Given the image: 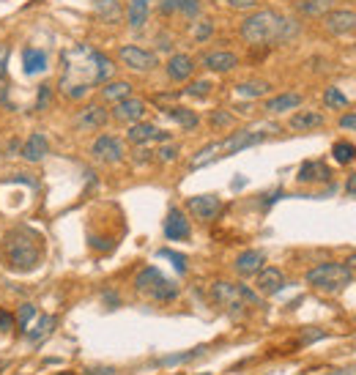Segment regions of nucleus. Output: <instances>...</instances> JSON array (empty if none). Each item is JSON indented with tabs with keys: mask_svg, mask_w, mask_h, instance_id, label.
<instances>
[{
	"mask_svg": "<svg viewBox=\"0 0 356 375\" xmlns=\"http://www.w3.org/2000/svg\"><path fill=\"white\" fill-rule=\"evenodd\" d=\"M324 104L329 110H346L348 107V96L340 91V88H326L324 91Z\"/></svg>",
	"mask_w": 356,
	"mask_h": 375,
	"instance_id": "473e14b6",
	"label": "nucleus"
},
{
	"mask_svg": "<svg viewBox=\"0 0 356 375\" xmlns=\"http://www.w3.org/2000/svg\"><path fill=\"white\" fill-rule=\"evenodd\" d=\"M162 113H168L173 121H176L181 129H186V132H192V129H197V124H200V115L194 113V110H189V107H183V104H170V107H165Z\"/></svg>",
	"mask_w": 356,
	"mask_h": 375,
	"instance_id": "b1692460",
	"label": "nucleus"
},
{
	"mask_svg": "<svg viewBox=\"0 0 356 375\" xmlns=\"http://www.w3.org/2000/svg\"><path fill=\"white\" fill-rule=\"evenodd\" d=\"M157 154H159V159H162V162H176V159H178V146H162Z\"/></svg>",
	"mask_w": 356,
	"mask_h": 375,
	"instance_id": "79ce46f5",
	"label": "nucleus"
},
{
	"mask_svg": "<svg viewBox=\"0 0 356 375\" xmlns=\"http://www.w3.org/2000/svg\"><path fill=\"white\" fill-rule=\"evenodd\" d=\"M85 375H115L113 367H99V370H88Z\"/></svg>",
	"mask_w": 356,
	"mask_h": 375,
	"instance_id": "09e8293b",
	"label": "nucleus"
},
{
	"mask_svg": "<svg viewBox=\"0 0 356 375\" xmlns=\"http://www.w3.org/2000/svg\"><path fill=\"white\" fill-rule=\"evenodd\" d=\"M203 69H208L211 74H230L233 69H238V55L230 49H211L200 58Z\"/></svg>",
	"mask_w": 356,
	"mask_h": 375,
	"instance_id": "f8f14e48",
	"label": "nucleus"
},
{
	"mask_svg": "<svg viewBox=\"0 0 356 375\" xmlns=\"http://www.w3.org/2000/svg\"><path fill=\"white\" fill-rule=\"evenodd\" d=\"M302 93H293V91H288V93H277V96H271L266 104H263V110L266 113H271V115H280V113H288V110H296V107H302Z\"/></svg>",
	"mask_w": 356,
	"mask_h": 375,
	"instance_id": "5701e85b",
	"label": "nucleus"
},
{
	"mask_svg": "<svg viewBox=\"0 0 356 375\" xmlns=\"http://www.w3.org/2000/svg\"><path fill=\"white\" fill-rule=\"evenodd\" d=\"M324 19V30L332 36H351L356 33V11L354 8H332Z\"/></svg>",
	"mask_w": 356,
	"mask_h": 375,
	"instance_id": "9d476101",
	"label": "nucleus"
},
{
	"mask_svg": "<svg viewBox=\"0 0 356 375\" xmlns=\"http://www.w3.org/2000/svg\"><path fill=\"white\" fill-rule=\"evenodd\" d=\"M332 8H335V0H299V3H296V11H299L302 16H310V19H321V16H326Z\"/></svg>",
	"mask_w": 356,
	"mask_h": 375,
	"instance_id": "bb28decb",
	"label": "nucleus"
},
{
	"mask_svg": "<svg viewBox=\"0 0 356 375\" xmlns=\"http://www.w3.org/2000/svg\"><path fill=\"white\" fill-rule=\"evenodd\" d=\"M107 121H110V113L104 110V104L91 102V104H85L82 110H77V115H74V129H77V132H99V129L107 126Z\"/></svg>",
	"mask_w": 356,
	"mask_h": 375,
	"instance_id": "6e6552de",
	"label": "nucleus"
},
{
	"mask_svg": "<svg viewBox=\"0 0 356 375\" xmlns=\"http://www.w3.org/2000/svg\"><path fill=\"white\" fill-rule=\"evenodd\" d=\"M346 192H348V194H356V173L354 176H348V181H346Z\"/></svg>",
	"mask_w": 356,
	"mask_h": 375,
	"instance_id": "8fccbe9b",
	"label": "nucleus"
},
{
	"mask_svg": "<svg viewBox=\"0 0 356 375\" xmlns=\"http://www.w3.org/2000/svg\"><path fill=\"white\" fill-rule=\"evenodd\" d=\"M91 157L99 159V162H104V165H115V162H121V159L126 157V148H124V143H121L118 137H113V135H102V137L93 140V146H91Z\"/></svg>",
	"mask_w": 356,
	"mask_h": 375,
	"instance_id": "1a4fd4ad",
	"label": "nucleus"
},
{
	"mask_svg": "<svg viewBox=\"0 0 356 375\" xmlns=\"http://www.w3.org/2000/svg\"><path fill=\"white\" fill-rule=\"evenodd\" d=\"M346 263H348V266H351V269H354V271H356V252H354V255H351V258H348V260H346Z\"/></svg>",
	"mask_w": 356,
	"mask_h": 375,
	"instance_id": "3c124183",
	"label": "nucleus"
},
{
	"mask_svg": "<svg viewBox=\"0 0 356 375\" xmlns=\"http://www.w3.org/2000/svg\"><path fill=\"white\" fill-rule=\"evenodd\" d=\"M126 137H129V143H132V146H148V143H168V140H170V135H168V132H162L159 126L146 124V121L132 124V126H129V132H126Z\"/></svg>",
	"mask_w": 356,
	"mask_h": 375,
	"instance_id": "4468645a",
	"label": "nucleus"
},
{
	"mask_svg": "<svg viewBox=\"0 0 356 375\" xmlns=\"http://www.w3.org/2000/svg\"><path fill=\"white\" fill-rule=\"evenodd\" d=\"M11 312H5V310H0V332H8L11 329Z\"/></svg>",
	"mask_w": 356,
	"mask_h": 375,
	"instance_id": "a18cd8bd",
	"label": "nucleus"
},
{
	"mask_svg": "<svg viewBox=\"0 0 356 375\" xmlns=\"http://www.w3.org/2000/svg\"><path fill=\"white\" fill-rule=\"evenodd\" d=\"M151 154H154V151H148L146 146H137V151H135V159H137V162H148V159H151Z\"/></svg>",
	"mask_w": 356,
	"mask_h": 375,
	"instance_id": "c03bdc74",
	"label": "nucleus"
},
{
	"mask_svg": "<svg viewBox=\"0 0 356 375\" xmlns=\"http://www.w3.org/2000/svg\"><path fill=\"white\" fill-rule=\"evenodd\" d=\"M192 38L197 41V44H203V41H208L211 36H214V19L211 16H197V19H192Z\"/></svg>",
	"mask_w": 356,
	"mask_h": 375,
	"instance_id": "cd10ccee",
	"label": "nucleus"
},
{
	"mask_svg": "<svg viewBox=\"0 0 356 375\" xmlns=\"http://www.w3.org/2000/svg\"><path fill=\"white\" fill-rule=\"evenodd\" d=\"M299 184H318V181H329L332 179V170L326 168V162L321 159H310L299 168Z\"/></svg>",
	"mask_w": 356,
	"mask_h": 375,
	"instance_id": "412c9836",
	"label": "nucleus"
},
{
	"mask_svg": "<svg viewBox=\"0 0 356 375\" xmlns=\"http://www.w3.org/2000/svg\"><path fill=\"white\" fill-rule=\"evenodd\" d=\"M186 208L192 211L194 219L211 222V219H216V214L222 211V200H219L216 194H194V197L186 200Z\"/></svg>",
	"mask_w": 356,
	"mask_h": 375,
	"instance_id": "ddd939ff",
	"label": "nucleus"
},
{
	"mask_svg": "<svg viewBox=\"0 0 356 375\" xmlns=\"http://www.w3.org/2000/svg\"><path fill=\"white\" fill-rule=\"evenodd\" d=\"M340 129L356 132V113H346V115H340Z\"/></svg>",
	"mask_w": 356,
	"mask_h": 375,
	"instance_id": "37998d69",
	"label": "nucleus"
},
{
	"mask_svg": "<svg viewBox=\"0 0 356 375\" xmlns=\"http://www.w3.org/2000/svg\"><path fill=\"white\" fill-rule=\"evenodd\" d=\"M41 258H44V238L38 230L27 225L11 227L0 241V260L14 274H27L38 269Z\"/></svg>",
	"mask_w": 356,
	"mask_h": 375,
	"instance_id": "f257e3e1",
	"label": "nucleus"
},
{
	"mask_svg": "<svg viewBox=\"0 0 356 375\" xmlns=\"http://www.w3.org/2000/svg\"><path fill=\"white\" fill-rule=\"evenodd\" d=\"M263 140H269V132H260V129H238V132H233L230 137L205 146V148L192 159V168H203V165H208V162H214V159H222V157L238 154V151H244V148L260 146Z\"/></svg>",
	"mask_w": 356,
	"mask_h": 375,
	"instance_id": "7ed1b4c3",
	"label": "nucleus"
},
{
	"mask_svg": "<svg viewBox=\"0 0 356 375\" xmlns=\"http://www.w3.org/2000/svg\"><path fill=\"white\" fill-rule=\"evenodd\" d=\"M200 354H203V348H194V351H189V354H178V356H165L162 365H181V362H189V359H194V356H200Z\"/></svg>",
	"mask_w": 356,
	"mask_h": 375,
	"instance_id": "ea45409f",
	"label": "nucleus"
},
{
	"mask_svg": "<svg viewBox=\"0 0 356 375\" xmlns=\"http://www.w3.org/2000/svg\"><path fill=\"white\" fill-rule=\"evenodd\" d=\"M263 263H266V255L260 249H247V252H241L236 258L233 269H236L238 277H252V274H258L263 269Z\"/></svg>",
	"mask_w": 356,
	"mask_h": 375,
	"instance_id": "a211bd4d",
	"label": "nucleus"
},
{
	"mask_svg": "<svg viewBox=\"0 0 356 375\" xmlns=\"http://www.w3.org/2000/svg\"><path fill=\"white\" fill-rule=\"evenodd\" d=\"M148 3L151 0H129L126 5V22L132 30H143L148 22Z\"/></svg>",
	"mask_w": 356,
	"mask_h": 375,
	"instance_id": "a878e982",
	"label": "nucleus"
},
{
	"mask_svg": "<svg viewBox=\"0 0 356 375\" xmlns=\"http://www.w3.org/2000/svg\"><path fill=\"white\" fill-rule=\"evenodd\" d=\"M269 82H263V80H252V82H241V85H236V91H238V96H266L269 93Z\"/></svg>",
	"mask_w": 356,
	"mask_h": 375,
	"instance_id": "2f4dec72",
	"label": "nucleus"
},
{
	"mask_svg": "<svg viewBox=\"0 0 356 375\" xmlns=\"http://www.w3.org/2000/svg\"><path fill=\"white\" fill-rule=\"evenodd\" d=\"M118 60L126 66V69H132V71H154L157 66H159V58H157V52H151V49H146V47H137V44H124V47H118Z\"/></svg>",
	"mask_w": 356,
	"mask_h": 375,
	"instance_id": "0eeeda50",
	"label": "nucleus"
},
{
	"mask_svg": "<svg viewBox=\"0 0 356 375\" xmlns=\"http://www.w3.org/2000/svg\"><path fill=\"white\" fill-rule=\"evenodd\" d=\"M132 82H126V80H107L102 88H99V96H102V102L104 104H118V102H124V99H129L132 96Z\"/></svg>",
	"mask_w": 356,
	"mask_h": 375,
	"instance_id": "6ab92c4d",
	"label": "nucleus"
},
{
	"mask_svg": "<svg viewBox=\"0 0 356 375\" xmlns=\"http://www.w3.org/2000/svg\"><path fill=\"white\" fill-rule=\"evenodd\" d=\"M58 375H74V373H58Z\"/></svg>",
	"mask_w": 356,
	"mask_h": 375,
	"instance_id": "603ef678",
	"label": "nucleus"
},
{
	"mask_svg": "<svg viewBox=\"0 0 356 375\" xmlns=\"http://www.w3.org/2000/svg\"><path fill=\"white\" fill-rule=\"evenodd\" d=\"M8 99V80L5 77H0V104Z\"/></svg>",
	"mask_w": 356,
	"mask_h": 375,
	"instance_id": "de8ad7c7",
	"label": "nucleus"
},
{
	"mask_svg": "<svg viewBox=\"0 0 356 375\" xmlns=\"http://www.w3.org/2000/svg\"><path fill=\"white\" fill-rule=\"evenodd\" d=\"M194 69H197V66H194V58L186 55V52L170 55L168 63H165V74H168L170 82H189L192 74H194Z\"/></svg>",
	"mask_w": 356,
	"mask_h": 375,
	"instance_id": "2eb2a0df",
	"label": "nucleus"
},
{
	"mask_svg": "<svg viewBox=\"0 0 356 375\" xmlns=\"http://www.w3.org/2000/svg\"><path fill=\"white\" fill-rule=\"evenodd\" d=\"M255 277H258V280H255V288H258L260 296H274V293H280V291L285 288V274H282L280 269H274V266L260 269Z\"/></svg>",
	"mask_w": 356,
	"mask_h": 375,
	"instance_id": "dca6fc26",
	"label": "nucleus"
},
{
	"mask_svg": "<svg viewBox=\"0 0 356 375\" xmlns=\"http://www.w3.org/2000/svg\"><path fill=\"white\" fill-rule=\"evenodd\" d=\"M354 282V269L348 263H321L315 269L307 271V285L324 293H340L343 288H348Z\"/></svg>",
	"mask_w": 356,
	"mask_h": 375,
	"instance_id": "39448f33",
	"label": "nucleus"
},
{
	"mask_svg": "<svg viewBox=\"0 0 356 375\" xmlns=\"http://www.w3.org/2000/svg\"><path fill=\"white\" fill-rule=\"evenodd\" d=\"M22 159L25 162H41L47 154H49V146H47V137L41 132H33L25 143H22Z\"/></svg>",
	"mask_w": 356,
	"mask_h": 375,
	"instance_id": "4be33fe9",
	"label": "nucleus"
},
{
	"mask_svg": "<svg viewBox=\"0 0 356 375\" xmlns=\"http://www.w3.org/2000/svg\"><path fill=\"white\" fill-rule=\"evenodd\" d=\"M96 14H99L102 22L113 25V22L121 19V3L118 0H96Z\"/></svg>",
	"mask_w": 356,
	"mask_h": 375,
	"instance_id": "c85d7f7f",
	"label": "nucleus"
},
{
	"mask_svg": "<svg viewBox=\"0 0 356 375\" xmlns=\"http://www.w3.org/2000/svg\"><path fill=\"white\" fill-rule=\"evenodd\" d=\"M5 66H8V47L0 44V77L5 74Z\"/></svg>",
	"mask_w": 356,
	"mask_h": 375,
	"instance_id": "49530a36",
	"label": "nucleus"
},
{
	"mask_svg": "<svg viewBox=\"0 0 356 375\" xmlns=\"http://www.w3.org/2000/svg\"><path fill=\"white\" fill-rule=\"evenodd\" d=\"M211 299L230 315H244L249 307H258L260 304V293L249 291L247 285H238V282H214L211 285Z\"/></svg>",
	"mask_w": 356,
	"mask_h": 375,
	"instance_id": "20e7f679",
	"label": "nucleus"
},
{
	"mask_svg": "<svg viewBox=\"0 0 356 375\" xmlns=\"http://www.w3.org/2000/svg\"><path fill=\"white\" fill-rule=\"evenodd\" d=\"M299 33V25L271 8H258L252 14H247L238 25V36L241 41L258 47V44H280L288 41Z\"/></svg>",
	"mask_w": 356,
	"mask_h": 375,
	"instance_id": "f03ea898",
	"label": "nucleus"
},
{
	"mask_svg": "<svg viewBox=\"0 0 356 375\" xmlns=\"http://www.w3.org/2000/svg\"><path fill=\"white\" fill-rule=\"evenodd\" d=\"M181 3L183 0H159V14L162 16H176L181 11Z\"/></svg>",
	"mask_w": 356,
	"mask_h": 375,
	"instance_id": "58836bf2",
	"label": "nucleus"
},
{
	"mask_svg": "<svg viewBox=\"0 0 356 375\" xmlns=\"http://www.w3.org/2000/svg\"><path fill=\"white\" fill-rule=\"evenodd\" d=\"M159 258H168V260H173V266H176L181 274L186 271V258H183V255H178V252H173V249H159Z\"/></svg>",
	"mask_w": 356,
	"mask_h": 375,
	"instance_id": "e433bc0d",
	"label": "nucleus"
},
{
	"mask_svg": "<svg viewBox=\"0 0 356 375\" xmlns=\"http://www.w3.org/2000/svg\"><path fill=\"white\" fill-rule=\"evenodd\" d=\"M211 91H214V82H211V80H192V82L183 88V93L192 96V99H208Z\"/></svg>",
	"mask_w": 356,
	"mask_h": 375,
	"instance_id": "7c9ffc66",
	"label": "nucleus"
},
{
	"mask_svg": "<svg viewBox=\"0 0 356 375\" xmlns=\"http://www.w3.org/2000/svg\"><path fill=\"white\" fill-rule=\"evenodd\" d=\"M49 99H52V85H38V99H36V110L38 113H44L47 107H49Z\"/></svg>",
	"mask_w": 356,
	"mask_h": 375,
	"instance_id": "c9c22d12",
	"label": "nucleus"
},
{
	"mask_svg": "<svg viewBox=\"0 0 356 375\" xmlns=\"http://www.w3.org/2000/svg\"><path fill=\"white\" fill-rule=\"evenodd\" d=\"M208 124H211L214 129H227V126H233V115H230L227 110H214V113L208 115Z\"/></svg>",
	"mask_w": 356,
	"mask_h": 375,
	"instance_id": "f704fd0d",
	"label": "nucleus"
},
{
	"mask_svg": "<svg viewBox=\"0 0 356 375\" xmlns=\"http://www.w3.org/2000/svg\"><path fill=\"white\" fill-rule=\"evenodd\" d=\"M324 124H326V118H324V113H318V110H299V113H293L291 121H288V126H291L293 132H313V129H321Z\"/></svg>",
	"mask_w": 356,
	"mask_h": 375,
	"instance_id": "aec40b11",
	"label": "nucleus"
},
{
	"mask_svg": "<svg viewBox=\"0 0 356 375\" xmlns=\"http://www.w3.org/2000/svg\"><path fill=\"white\" fill-rule=\"evenodd\" d=\"M33 315H36V307H33V304H19V315H16L19 329H27V323H30Z\"/></svg>",
	"mask_w": 356,
	"mask_h": 375,
	"instance_id": "4c0bfd02",
	"label": "nucleus"
},
{
	"mask_svg": "<svg viewBox=\"0 0 356 375\" xmlns=\"http://www.w3.org/2000/svg\"><path fill=\"white\" fill-rule=\"evenodd\" d=\"M146 113H148V104H146V99H137V96H129V99H124V102H118V104H113V113H110V118L113 121H118V124H137V121H143L146 118Z\"/></svg>",
	"mask_w": 356,
	"mask_h": 375,
	"instance_id": "9b49d317",
	"label": "nucleus"
},
{
	"mask_svg": "<svg viewBox=\"0 0 356 375\" xmlns=\"http://www.w3.org/2000/svg\"><path fill=\"white\" fill-rule=\"evenodd\" d=\"M332 157H335L337 165H351L356 159V146L348 143V140H337V143L332 146Z\"/></svg>",
	"mask_w": 356,
	"mask_h": 375,
	"instance_id": "c756f323",
	"label": "nucleus"
},
{
	"mask_svg": "<svg viewBox=\"0 0 356 375\" xmlns=\"http://www.w3.org/2000/svg\"><path fill=\"white\" fill-rule=\"evenodd\" d=\"M189 233H192V227H189L186 214H183L181 208H170V211H168V219H165V236H168L170 241H186Z\"/></svg>",
	"mask_w": 356,
	"mask_h": 375,
	"instance_id": "f3484780",
	"label": "nucleus"
},
{
	"mask_svg": "<svg viewBox=\"0 0 356 375\" xmlns=\"http://www.w3.org/2000/svg\"><path fill=\"white\" fill-rule=\"evenodd\" d=\"M22 69H25V74H41L47 69V52L38 47L22 49Z\"/></svg>",
	"mask_w": 356,
	"mask_h": 375,
	"instance_id": "393cba45",
	"label": "nucleus"
},
{
	"mask_svg": "<svg viewBox=\"0 0 356 375\" xmlns=\"http://www.w3.org/2000/svg\"><path fill=\"white\" fill-rule=\"evenodd\" d=\"M233 11H255L260 5V0H225Z\"/></svg>",
	"mask_w": 356,
	"mask_h": 375,
	"instance_id": "a19ab883",
	"label": "nucleus"
},
{
	"mask_svg": "<svg viewBox=\"0 0 356 375\" xmlns=\"http://www.w3.org/2000/svg\"><path fill=\"white\" fill-rule=\"evenodd\" d=\"M52 326H55V318H52V315H44V318H41V321H38V323H36V326H33V329L27 332V337H30V340L36 343V340L47 337V334L52 332Z\"/></svg>",
	"mask_w": 356,
	"mask_h": 375,
	"instance_id": "72a5a7b5",
	"label": "nucleus"
},
{
	"mask_svg": "<svg viewBox=\"0 0 356 375\" xmlns=\"http://www.w3.org/2000/svg\"><path fill=\"white\" fill-rule=\"evenodd\" d=\"M135 291L143 293V296H148V299H154V302H173L178 296L176 282L168 280V277H165L159 269H154V266L143 269V271L135 277Z\"/></svg>",
	"mask_w": 356,
	"mask_h": 375,
	"instance_id": "423d86ee",
	"label": "nucleus"
}]
</instances>
